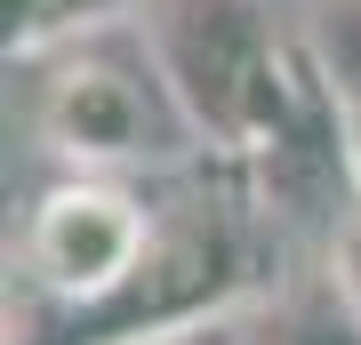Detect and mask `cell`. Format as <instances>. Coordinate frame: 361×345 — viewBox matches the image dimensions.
<instances>
[{"instance_id":"1","label":"cell","mask_w":361,"mask_h":345,"mask_svg":"<svg viewBox=\"0 0 361 345\" xmlns=\"http://www.w3.org/2000/svg\"><path fill=\"white\" fill-rule=\"evenodd\" d=\"M137 40L185 104L201 153L225 161H265L313 80V56L273 25V0H137Z\"/></svg>"},{"instance_id":"2","label":"cell","mask_w":361,"mask_h":345,"mask_svg":"<svg viewBox=\"0 0 361 345\" xmlns=\"http://www.w3.org/2000/svg\"><path fill=\"white\" fill-rule=\"evenodd\" d=\"M104 32V25H97ZM97 32H65V49H32L40 56V89H32V128L65 169H137V161H161L177 145H201L185 104L169 97L153 49H104Z\"/></svg>"},{"instance_id":"3","label":"cell","mask_w":361,"mask_h":345,"mask_svg":"<svg viewBox=\"0 0 361 345\" xmlns=\"http://www.w3.org/2000/svg\"><path fill=\"white\" fill-rule=\"evenodd\" d=\"M249 305V257L241 233L217 201H185L177 217H153L137 273L104 289L97 305H65L56 345H113V337H153V329H193V321L241 313Z\"/></svg>"},{"instance_id":"4","label":"cell","mask_w":361,"mask_h":345,"mask_svg":"<svg viewBox=\"0 0 361 345\" xmlns=\"http://www.w3.org/2000/svg\"><path fill=\"white\" fill-rule=\"evenodd\" d=\"M145 241H153V209L129 185L97 177V169H73L25 217V273L56 305H97L104 289H121L137 273Z\"/></svg>"},{"instance_id":"5","label":"cell","mask_w":361,"mask_h":345,"mask_svg":"<svg viewBox=\"0 0 361 345\" xmlns=\"http://www.w3.org/2000/svg\"><path fill=\"white\" fill-rule=\"evenodd\" d=\"M241 345H361V305L322 273L313 289L249 297L241 305Z\"/></svg>"},{"instance_id":"6","label":"cell","mask_w":361,"mask_h":345,"mask_svg":"<svg viewBox=\"0 0 361 345\" xmlns=\"http://www.w3.org/2000/svg\"><path fill=\"white\" fill-rule=\"evenodd\" d=\"M329 282L361 305V185L329 209Z\"/></svg>"},{"instance_id":"7","label":"cell","mask_w":361,"mask_h":345,"mask_svg":"<svg viewBox=\"0 0 361 345\" xmlns=\"http://www.w3.org/2000/svg\"><path fill=\"white\" fill-rule=\"evenodd\" d=\"M322 64L337 80H361V0H329V25H322Z\"/></svg>"},{"instance_id":"8","label":"cell","mask_w":361,"mask_h":345,"mask_svg":"<svg viewBox=\"0 0 361 345\" xmlns=\"http://www.w3.org/2000/svg\"><path fill=\"white\" fill-rule=\"evenodd\" d=\"M121 16H137V0H49V40L65 32H97V25H121ZM40 40V49H49Z\"/></svg>"},{"instance_id":"9","label":"cell","mask_w":361,"mask_h":345,"mask_svg":"<svg viewBox=\"0 0 361 345\" xmlns=\"http://www.w3.org/2000/svg\"><path fill=\"white\" fill-rule=\"evenodd\" d=\"M113 345H241V313L193 321V329H153V337H113Z\"/></svg>"},{"instance_id":"10","label":"cell","mask_w":361,"mask_h":345,"mask_svg":"<svg viewBox=\"0 0 361 345\" xmlns=\"http://www.w3.org/2000/svg\"><path fill=\"white\" fill-rule=\"evenodd\" d=\"M0 16H8V56H32L49 40V0H0Z\"/></svg>"},{"instance_id":"11","label":"cell","mask_w":361,"mask_h":345,"mask_svg":"<svg viewBox=\"0 0 361 345\" xmlns=\"http://www.w3.org/2000/svg\"><path fill=\"white\" fill-rule=\"evenodd\" d=\"M337 113H345V161H353V185H361V80H337Z\"/></svg>"}]
</instances>
